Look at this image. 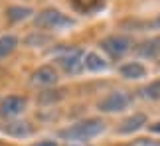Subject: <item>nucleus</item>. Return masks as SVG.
I'll return each mask as SVG.
<instances>
[{
  "mask_svg": "<svg viewBox=\"0 0 160 146\" xmlns=\"http://www.w3.org/2000/svg\"><path fill=\"white\" fill-rule=\"evenodd\" d=\"M103 130H105V120L103 119H85V120H79V123L71 124L69 129H63L59 132V136L63 140L81 144V142H87L91 138L99 136Z\"/></svg>",
  "mask_w": 160,
  "mask_h": 146,
  "instance_id": "1",
  "label": "nucleus"
},
{
  "mask_svg": "<svg viewBox=\"0 0 160 146\" xmlns=\"http://www.w3.org/2000/svg\"><path fill=\"white\" fill-rule=\"evenodd\" d=\"M34 26L38 30H46V32H55V30L75 26V20L59 12L58 8H46L34 16Z\"/></svg>",
  "mask_w": 160,
  "mask_h": 146,
  "instance_id": "2",
  "label": "nucleus"
},
{
  "mask_svg": "<svg viewBox=\"0 0 160 146\" xmlns=\"http://www.w3.org/2000/svg\"><path fill=\"white\" fill-rule=\"evenodd\" d=\"M83 59H85V51L81 47H65L58 56V63L67 75H77L83 69Z\"/></svg>",
  "mask_w": 160,
  "mask_h": 146,
  "instance_id": "3",
  "label": "nucleus"
},
{
  "mask_svg": "<svg viewBox=\"0 0 160 146\" xmlns=\"http://www.w3.org/2000/svg\"><path fill=\"white\" fill-rule=\"evenodd\" d=\"M101 50L107 53L111 59H121L125 53L131 50L132 41L128 36H122V34H113V36H107L105 40H101Z\"/></svg>",
  "mask_w": 160,
  "mask_h": 146,
  "instance_id": "4",
  "label": "nucleus"
},
{
  "mask_svg": "<svg viewBox=\"0 0 160 146\" xmlns=\"http://www.w3.org/2000/svg\"><path fill=\"white\" fill-rule=\"evenodd\" d=\"M132 97L127 91H111L107 97H103L99 101V111L101 113H122L125 109L131 107Z\"/></svg>",
  "mask_w": 160,
  "mask_h": 146,
  "instance_id": "5",
  "label": "nucleus"
},
{
  "mask_svg": "<svg viewBox=\"0 0 160 146\" xmlns=\"http://www.w3.org/2000/svg\"><path fill=\"white\" fill-rule=\"evenodd\" d=\"M26 111V99L18 95H8L0 101V114L4 119H14Z\"/></svg>",
  "mask_w": 160,
  "mask_h": 146,
  "instance_id": "6",
  "label": "nucleus"
},
{
  "mask_svg": "<svg viewBox=\"0 0 160 146\" xmlns=\"http://www.w3.org/2000/svg\"><path fill=\"white\" fill-rule=\"evenodd\" d=\"M58 71H55L52 65H42L38 67L32 77H30V83L34 85V87H53L55 83H58Z\"/></svg>",
  "mask_w": 160,
  "mask_h": 146,
  "instance_id": "7",
  "label": "nucleus"
},
{
  "mask_svg": "<svg viewBox=\"0 0 160 146\" xmlns=\"http://www.w3.org/2000/svg\"><path fill=\"white\" fill-rule=\"evenodd\" d=\"M144 124H146V114L134 113V114H131V117H127L125 120H121L117 132H119V134H132V132L140 130Z\"/></svg>",
  "mask_w": 160,
  "mask_h": 146,
  "instance_id": "8",
  "label": "nucleus"
},
{
  "mask_svg": "<svg viewBox=\"0 0 160 146\" xmlns=\"http://www.w3.org/2000/svg\"><path fill=\"white\" fill-rule=\"evenodd\" d=\"M4 132L14 138H26L34 132V129L28 120H14V123H8L4 126Z\"/></svg>",
  "mask_w": 160,
  "mask_h": 146,
  "instance_id": "9",
  "label": "nucleus"
},
{
  "mask_svg": "<svg viewBox=\"0 0 160 146\" xmlns=\"http://www.w3.org/2000/svg\"><path fill=\"white\" fill-rule=\"evenodd\" d=\"M119 71H121V75L125 79H142L146 75V67L142 63H138V61H131V63L121 65Z\"/></svg>",
  "mask_w": 160,
  "mask_h": 146,
  "instance_id": "10",
  "label": "nucleus"
},
{
  "mask_svg": "<svg viewBox=\"0 0 160 146\" xmlns=\"http://www.w3.org/2000/svg\"><path fill=\"white\" fill-rule=\"evenodd\" d=\"M32 14H34V10L28 8V6H8V8H6V18H8V22H12V24L28 20Z\"/></svg>",
  "mask_w": 160,
  "mask_h": 146,
  "instance_id": "11",
  "label": "nucleus"
},
{
  "mask_svg": "<svg viewBox=\"0 0 160 146\" xmlns=\"http://www.w3.org/2000/svg\"><path fill=\"white\" fill-rule=\"evenodd\" d=\"M83 67L89 71H105L109 67V63L103 59L99 53H87L83 59Z\"/></svg>",
  "mask_w": 160,
  "mask_h": 146,
  "instance_id": "12",
  "label": "nucleus"
},
{
  "mask_svg": "<svg viewBox=\"0 0 160 146\" xmlns=\"http://www.w3.org/2000/svg\"><path fill=\"white\" fill-rule=\"evenodd\" d=\"M16 47H18V38L16 36H12V34L0 36V59L8 57Z\"/></svg>",
  "mask_w": 160,
  "mask_h": 146,
  "instance_id": "13",
  "label": "nucleus"
},
{
  "mask_svg": "<svg viewBox=\"0 0 160 146\" xmlns=\"http://www.w3.org/2000/svg\"><path fill=\"white\" fill-rule=\"evenodd\" d=\"M138 53L142 57H156L160 53V38H152L148 41H144V44L138 47Z\"/></svg>",
  "mask_w": 160,
  "mask_h": 146,
  "instance_id": "14",
  "label": "nucleus"
},
{
  "mask_svg": "<svg viewBox=\"0 0 160 146\" xmlns=\"http://www.w3.org/2000/svg\"><path fill=\"white\" fill-rule=\"evenodd\" d=\"M140 97L142 99H148V101H158L160 99V79H156V81L148 83L146 87H142L138 91Z\"/></svg>",
  "mask_w": 160,
  "mask_h": 146,
  "instance_id": "15",
  "label": "nucleus"
},
{
  "mask_svg": "<svg viewBox=\"0 0 160 146\" xmlns=\"http://www.w3.org/2000/svg\"><path fill=\"white\" fill-rule=\"evenodd\" d=\"M53 91H44V93L40 95V103H53V101H59L61 97H63V91H59L58 95H52Z\"/></svg>",
  "mask_w": 160,
  "mask_h": 146,
  "instance_id": "16",
  "label": "nucleus"
},
{
  "mask_svg": "<svg viewBox=\"0 0 160 146\" xmlns=\"http://www.w3.org/2000/svg\"><path fill=\"white\" fill-rule=\"evenodd\" d=\"M131 146H160V140H150V138H138Z\"/></svg>",
  "mask_w": 160,
  "mask_h": 146,
  "instance_id": "17",
  "label": "nucleus"
},
{
  "mask_svg": "<svg viewBox=\"0 0 160 146\" xmlns=\"http://www.w3.org/2000/svg\"><path fill=\"white\" fill-rule=\"evenodd\" d=\"M32 146H59L55 140H40V142H36V144H32Z\"/></svg>",
  "mask_w": 160,
  "mask_h": 146,
  "instance_id": "18",
  "label": "nucleus"
},
{
  "mask_svg": "<svg viewBox=\"0 0 160 146\" xmlns=\"http://www.w3.org/2000/svg\"><path fill=\"white\" fill-rule=\"evenodd\" d=\"M150 130L156 132V134H160V120H158V123H154V124H150Z\"/></svg>",
  "mask_w": 160,
  "mask_h": 146,
  "instance_id": "19",
  "label": "nucleus"
},
{
  "mask_svg": "<svg viewBox=\"0 0 160 146\" xmlns=\"http://www.w3.org/2000/svg\"><path fill=\"white\" fill-rule=\"evenodd\" d=\"M154 26H158V28H160V16H158L156 20H154Z\"/></svg>",
  "mask_w": 160,
  "mask_h": 146,
  "instance_id": "20",
  "label": "nucleus"
},
{
  "mask_svg": "<svg viewBox=\"0 0 160 146\" xmlns=\"http://www.w3.org/2000/svg\"><path fill=\"white\" fill-rule=\"evenodd\" d=\"M67 146H87V144H67Z\"/></svg>",
  "mask_w": 160,
  "mask_h": 146,
  "instance_id": "21",
  "label": "nucleus"
}]
</instances>
